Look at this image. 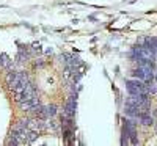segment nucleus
Masks as SVG:
<instances>
[{
    "label": "nucleus",
    "instance_id": "2",
    "mask_svg": "<svg viewBox=\"0 0 157 146\" xmlns=\"http://www.w3.org/2000/svg\"><path fill=\"white\" fill-rule=\"evenodd\" d=\"M75 110H77V94H71L69 99L66 101V104H64L63 115L66 116V118H74Z\"/></svg>",
    "mask_w": 157,
    "mask_h": 146
},
{
    "label": "nucleus",
    "instance_id": "3",
    "mask_svg": "<svg viewBox=\"0 0 157 146\" xmlns=\"http://www.w3.org/2000/svg\"><path fill=\"white\" fill-rule=\"evenodd\" d=\"M0 68L8 69V71L13 68V60L6 54H0Z\"/></svg>",
    "mask_w": 157,
    "mask_h": 146
},
{
    "label": "nucleus",
    "instance_id": "4",
    "mask_svg": "<svg viewBox=\"0 0 157 146\" xmlns=\"http://www.w3.org/2000/svg\"><path fill=\"white\" fill-rule=\"evenodd\" d=\"M44 110H46V116H47V119H52V118L57 115V105H54V104L46 105Z\"/></svg>",
    "mask_w": 157,
    "mask_h": 146
},
{
    "label": "nucleus",
    "instance_id": "1",
    "mask_svg": "<svg viewBox=\"0 0 157 146\" xmlns=\"http://www.w3.org/2000/svg\"><path fill=\"white\" fill-rule=\"evenodd\" d=\"M39 105H41V102H39V98L38 96H33L30 99H25L22 102H19V107L22 112H27V113H33Z\"/></svg>",
    "mask_w": 157,
    "mask_h": 146
},
{
    "label": "nucleus",
    "instance_id": "5",
    "mask_svg": "<svg viewBox=\"0 0 157 146\" xmlns=\"http://www.w3.org/2000/svg\"><path fill=\"white\" fill-rule=\"evenodd\" d=\"M154 82H157V71H154Z\"/></svg>",
    "mask_w": 157,
    "mask_h": 146
}]
</instances>
